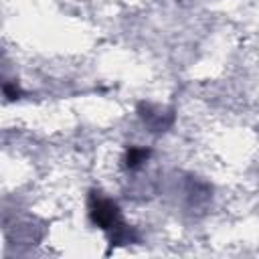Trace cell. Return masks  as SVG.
Instances as JSON below:
<instances>
[{"label":"cell","mask_w":259,"mask_h":259,"mask_svg":"<svg viewBox=\"0 0 259 259\" xmlns=\"http://www.w3.org/2000/svg\"><path fill=\"white\" fill-rule=\"evenodd\" d=\"M87 208L91 223L107 235L109 247H123L130 243H138V233L125 225L119 206L111 198L103 196L99 190H91L87 198Z\"/></svg>","instance_id":"6da1fadb"},{"label":"cell","mask_w":259,"mask_h":259,"mask_svg":"<svg viewBox=\"0 0 259 259\" xmlns=\"http://www.w3.org/2000/svg\"><path fill=\"white\" fill-rule=\"evenodd\" d=\"M150 156H152V150H150V148L130 146V148L125 150V156H123V166L130 168V170H136V168H140L144 162H148Z\"/></svg>","instance_id":"3957f363"},{"label":"cell","mask_w":259,"mask_h":259,"mask_svg":"<svg viewBox=\"0 0 259 259\" xmlns=\"http://www.w3.org/2000/svg\"><path fill=\"white\" fill-rule=\"evenodd\" d=\"M138 115L150 127V132H166L174 123V111L172 109H162V107H156V105L146 103V101H142L138 105Z\"/></svg>","instance_id":"7a4b0ae2"},{"label":"cell","mask_w":259,"mask_h":259,"mask_svg":"<svg viewBox=\"0 0 259 259\" xmlns=\"http://www.w3.org/2000/svg\"><path fill=\"white\" fill-rule=\"evenodd\" d=\"M20 95H22V91H20L18 85H14V83H4V97H6V99H18Z\"/></svg>","instance_id":"277c9868"}]
</instances>
